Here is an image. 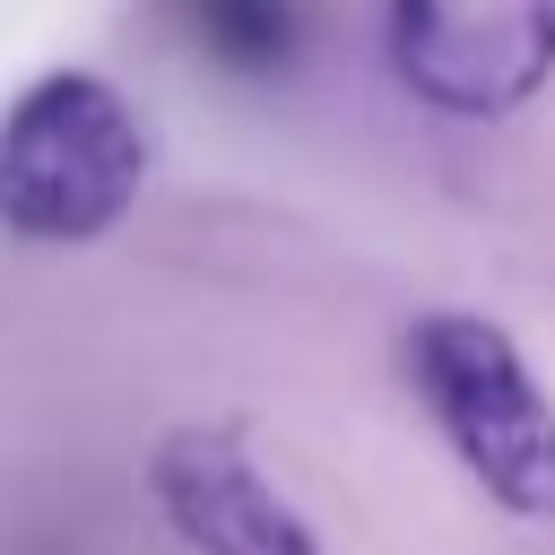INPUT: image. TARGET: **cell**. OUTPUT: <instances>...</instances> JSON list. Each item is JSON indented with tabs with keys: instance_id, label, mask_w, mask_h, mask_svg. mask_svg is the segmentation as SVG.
Wrapping results in <instances>:
<instances>
[{
	"instance_id": "1",
	"label": "cell",
	"mask_w": 555,
	"mask_h": 555,
	"mask_svg": "<svg viewBox=\"0 0 555 555\" xmlns=\"http://www.w3.org/2000/svg\"><path fill=\"white\" fill-rule=\"evenodd\" d=\"M147 182V130L95 69H52L0 113V225L26 243H95Z\"/></svg>"
},
{
	"instance_id": "2",
	"label": "cell",
	"mask_w": 555,
	"mask_h": 555,
	"mask_svg": "<svg viewBox=\"0 0 555 555\" xmlns=\"http://www.w3.org/2000/svg\"><path fill=\"white\" fill-rule=\"evenodd\" d=\"M408 382L434 408L460 468L520 520H555V399L538 390L512 330L477 312H425L408 330Z\"/></svg>"
},
{
	"instance_id": "3",
	"label": "cell",
	"mask_w": 555,
	"mask_h": 555,
	"mask_svg": "<svg viewBox=\"0 0 555 555\" xmlns=\"http://www.w3.org/2000/svg\"><path fill=\"white\" fill-rule=\"evenodd\" d=\"M390 69L451 121L520 113L555 78V0H390Z\"/></svg>"
},
{
	"instance_id": "4",
	"label": "cell",
	"mask_w": 555,
	"mask_h": 555,
	"mask_svg": "<svg viewBox=\"0 0 555 555\" xmlns=\"http://www.w3.org/2000/svg\"><path fill=\"white\" fill-rule=\"evenodd\" d=\"M147 486H156L165 520L182 529V546H199V555H321L304 512L260 477V460L225 425L165 434L147 460Z\"/></svg>"
},
{
	"instance_id": "5",
	"label": "cell",
	"mask_w": 555,
	"mask_h": 555,
	"mask_svg": "<svg viewBox=\"0 0 555 555\" xmlns=\"http://www.w3.org/2000/svg\"><path fill=\"white\" fill-rule=\"evenodd\" d=\"M165 26L234 78H278L304 52V9L295 0H165Z\"/></svg>"
}]
</instances>
